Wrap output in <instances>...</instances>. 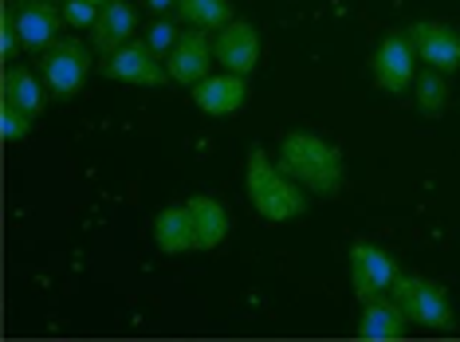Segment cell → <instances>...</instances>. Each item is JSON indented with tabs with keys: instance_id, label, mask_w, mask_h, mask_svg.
Segmentation results:
<instances>
[{
	"instance_id": "obj_1",
	"label": "cell",
	"mask_w": 460,
	"mask_h": 342,
	"mask_svg": "<svg viewBox=\"0 0 460 342\" xmlns=\"http://www.w3.org/2000/svg\"><path fill=\"white\" fill-rule=\"evenodd\" d=\"M279 165L311 197H334L342 189V173H347L339 146L311 130H288L279 138Z\"/></svg>"
},
{
	"instance_id": "obj_2",
	"label": "cell",
	"mask_w": 460,
	"mask_h": 342,
	"mask_svg": "<svg viewBox=\"0 0 460 342\" xmlns=\"http://www.w3.org/2000/svg\"><path fill=\"white\" fill-rule=\"evenodd\" d=\"M244 193L252 201V209L271 224L296 221L311 209V193L303 185L284 173V165L271 162L264 150H252L244 162Z\"/></svg>"
},
{
	"instance_id": "obj_3",
	"label": "cell",
	"mask_w": 460,
	"mask_h": 342,
	"mask_svg": "<svg viewBox=\"0 0 460 342\" xmlns=\"http://www.w3.org/2000/svg\"><path fill=\"white\" fill-rule=\"evenodd\" d=\"M390 295L402 303L405 311V319L417 327H429V330H448L456 323V315H453V299H448V292L441 284H433V279H425V276H397L394 279V287H390Z\"/></svg>"
},
{
	"instance_id": "obj_4",
	"label": "cell",
	"mask_w": 460,
	"mask_h": 342,
	"mask_svg": "<svg viewBox=\"0 0 460 342\" xmlns=\"http://www.w3.org/2000/svg\"><path fill=\"white\" fill-rule=\"evenodd\" d=\"M87 71H91V51H87V44H79L75 36H59L56 44L44 48V56H40V75H44L51 99L79 95V87L87 83Z\"/></svg>"
},
{
	"instance_id": "obj_5",
	"label": "cell",
	"mask_w": 460,
	"mask_h": 342,
	"mask_svg": "<svg viewBox=\"0 0 460 342\" xmlns=\"http://www.w3.org/2000/svg\"><path fill=\"white\" fill-rule=\"evenodd\" d=\"M397 276H402V264H397L385 248L366 244V241H358L350 248V287H354V299H358V303L390 295Z\"/></svg>"
},
{
	"instance_id": "obj_6",
	"label": "cell",
	"mask_w": 460,
	"mask_h": 342,
	"mask_svg": "<svg viewBox=\"0 0 460 342\" xmlns=\"http://www.w3.org/2000/svg\"><path fill=\"white\" fill-rule=\"evenodd\" d=\"M413 59H417V48L410 32H390L382 36V44L374 48V87L385 91V95H405L413 87L417 71H413Z\"/></svg>"
},
{
	"instance_id": "obj_7",
	"label": "cell",
	"mask_w": 460,
	"mask_h": 342,
	"mask_svg": "<svg viewBox=\"0 0 460 342\" xmlns=\"http://www.w3.org/2000/svg\"><path fill=\"white\" fill-rule=\"evenodd\" d=\"M102 75L114 83H130V87H162V83H170V67L162 64V56H154L146 39L142 44L130 39L119 51L102 56Z\"/></svg>"
},
{
	"instance_id": "obj_8",
	"label": "cell",
	"mask_w": 460,
	"mask_h": 342,
	"mask_svg": "<svg viewBox=\"0 0 460 342\" xmlns=\"http://www.w3.org/2000/svg\"><path fill=\"white\" fill-rule=\"evenodd\" d=\"M8 8H13L20 39H24L28 51L51 48L59 39V32H64V24H67L64 8H59L56 0H8Z\"/></svg>"
},
{
	"instance_id": "obj_9",
	"label": "cell",
	"mask_w": 460,
	"mask_h": 342,
	"mask_svg": "<svg viewBox=\"0 0 460 342\" xmlns=\"http://www.w3.org/2000/svg\"><path fill=\"white\" fill-rule=\"evenodd\" d=\"M213 36L205 32V28H190V32H181V39L173 44V51L165 56V67H170V79L181 83V87H193V83H201L205 75H213Z\"/></svg>"
},
{
	"instance_id": "obj_10",
	"label": "cell",
	"mask_w": 460,
	"mask_h": 342,
	"mask_svg": "<svg viewBox=\"0 0 460 342\" xmlns=\"http://www.w3.org/2000/svg\"><path fill=\"white\" fill-rule=\"evenodd\" d=\"M410 39L417 48V59H425V67H437L445 75L460 71V32L441 24V20H417L410 28Z\"/></svg>"
},
{
	"instance_id": "obj_11",
	"label": "cell",
	"mask_w": 460,
	"mask_h": 342,
	"mask_svg": "<svg viewBox=\"0 0 460 342\" xmlns=\"http://www.w3.org/2000/svg\"><path fill=\"white\" fill-rule=\"evenodd\" d=\"M213 51H217V64L225 71L252 75L256 64H260V32L248 24V20H228L213 39Z\"/></svg>"
},
{
	"instance_id": "obj_12",
	"label": "cell",
	"mask_w": 460,
	"mask_h": 342,
	"mask_svg": "<svg viewBox=\"0 0 460 342\" xmlns=\"http://www.w3.org/2000/svg\"><path fill=\"white\" fill-rule=\"evenodd\" d=\"M248 75H236V71H221V75H205L201 83H193V102L213 118H228L244 107L248 99Z\"/></svg>"
},
{
	"instance_id": "obj_13",
	"label": "cell",
	"mask_w": 460,
	"mask_h": 342,
	"mask_svg": "<svg viewBox=\"0 0 460 342\" xmlns=\"http://www.w3.org/2000/svg\"><path fill=\"white\" fill-rule=\"evenodd\" d=\"M134 32H138V13H134L127 0H111V4L99 8V20L91 28V44H95L99 56H111L122 44H130Z\"/></svg>"
},
{
	"instance_id": "obj_14",
	"label": "cell",
	"mask_w": 460,
	"mask_h": 342,
	"mask_svg": "<svg viewBox=\"0 0 460 342\" xmlns=\"http://www.w3.org/2000/svg\"><path fill=\"white\" fill-rule=\"evenodd\" d=\"M154 244L162 248L165 256H185V252H201L197 244V224L190 205H165L154 221Z\"/></svg>"
},
{
	"instance_id": "obj_15",
	"label": "cell",
	"mask_w": 460,
	"mask_h": 342,
	"mask_svg": "<svg viewBox=\"0 0 460 342\" xmlns=\"http://www.w3.org/2000/svg\"><path fill=\"white\" fill-rule=\"evenodd\" d=\"M405 319L402 303L394 295H378L370 303H362V319H358V338L366 342H394V338H405Z\"/></svg>"
},
{
	"instance_id": "obj_16",
	"label": "cell",
	"mask_w": 460,
	"mask_h": 342,
	"mask_svg": "<svg viewBox=\"0 0 460 342\" xmlns=\"http://www.w3.org/2000/svg\"><path fill=\"white\" fill-rule=\"evenodd\" d=\"M44 83H40L28 67H20V64H4V75H0V102L4 107H16V110H24V114H36L44 110Z\"/></svg>"
},
{
	"instance_id": "obj_17",
	"label": "cell",
	"mask_w": 460,
	"mask_h": 342,
	"mask_svg": "<svg viewBox=\"0 0 460 342\" xmlns=\"http://www.w3.org/2000/svg\"><path fill=\"white\" fill-rule=\"evenodd\" d=\"M190 213H193V224H197V244H201V252H213V248H221L228 241V209L217 197H190Z\"/></svg>"
},
{
	"instance_id": "obj_18",
	"label": "cell",
	"mask_w": 460,
	"mask_h": 342,
	"mask_svg": "<svg viewBox=\"0 0 460 342\" xmlns=\"http://www.w3.org/2000/svg\"><path fill=\"white\" fill-rule=\"evenodd\" d=\"M173 16L185 20L190 28H205V32H221L233 16V0H177Z\"/></svg>"
},
{
	"instance_id": "obj_19",
	"label": "cell",
	"mask_w": 460,
	"mask_h": 342,
	"mask_svg": "<svg viewBox=\"0 0 460 342\" xmlns=\"http://www.w3.org/2000/svg\"><path fill=\"white\" fill-rule=\"evenodd\" d=\"M413 99H417V110L425 118H441L445 107H448V75L437 67H425L421 75L413 79Z\"/></svg>"
},
{
	"instance_id": "obj_20",
	"label": "cell",
	"mask_w": 460,
	"mask_h": 342,
	"mask_svg": "<svg viewBox=\"0 0 460 342\" xmlns=\"http://www.w3.org/2000/svg\"><path fill=\"white\" fill-rule=\"evenodd\" d=\"M177 39H181V28H177V20H170V16H158L150 24V32H146V44H150L154 56H162V59L173 51Z\"/></svg>"
},
{
	"instance_id": "obj_21",
	"label": "cell",
	"mask_w": 460,
	"mask_h": 342,
	"mask_svg": "<svg viewBox=\"0 0 460 342\" xmlns=\"http://www.w3.org/2000/svg\"><path fill=\"white\" fill-rule=\"evenodd\" d=\"M16 51H24V39H20V28H16L13 8L4 4V16H0V56H4V64H13Z\"/></svg>"
},
{
	"instance_id": "obj_22",
	"label": "cell",
	"mask_w": 460,
	"mask_h": 342,
	"mask_svg": "<svg viewBox=\"0 0 460 342\" xmlns=\"http://www.w3.org/2000/svg\"><path fill=\"white\" fill-rule=\"evenodd\" d=\"M0 130H4V142L28 138V130H32V114H24V110L4 107V102H0Z\"/></svg>"
},
{
	"instance_id": "obj_23",
	"label": "cell",
	"mask_w": 460,
	"mask_h": 342,
	"mask_svg": "<svg viewBox=\"0 0 460 342\" xmlns=\"http://www.w3.org/2000/svg\"><path fill=\"white\" fill-rule=\"evenodd\" d=\"M59 8H64L71 28H95V20H99V4H91V0H64Z\"/></svg>"
},
{
	"instance_id": "obj_24",
	"label": "cell",
	"mask_w": 460,
	"mask_h": 342,
	"mask_svg": "<svg viewBox=\"0 0 460 342\" xmlns=\"http://www.w3.org/2000/svg\"><path fill=\"white\" fill-rule=\"evenodd\" d=\"M146 4H150V13H154V16H170L177 0H146Z\"/></svg>"
},
{
	"instance_id": "obj_25",
	"label": "cell",
	"mask_w": 460,
	"mask_h": 342,
	"mask_svg": "<svg viewBox=\"0 0 460 342\" xmlns=\"http://www.w3.org/2000/svg\"><path fill=\"white\" fill-rule=\"evenodd\" d=\"M91 4H99V8H102V4H111V0H91Z\"/></svg>"
},
{
	"instance_id": "obj_26",
	"label": "cell",
	"mask_w": 460,
	"mask_h": 342,
	"mask_svg": "<svg viewBox=\"0 0 460 342\" xmlns=\"http://www.w3.org/2000/svg\"><path fill=\"white\" fill-rule=\"evenodd\" d=\"M56 4H64V0H56Z\"/></svg>"
}]
</instances>
